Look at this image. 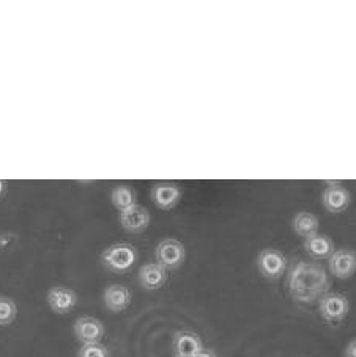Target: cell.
<instances>
[{
    "mask_svg": "<svg viewBox=\"0 0 356 357\" xmlns=\"http://www.w3.org/2000/svg\"><path fill=\"white\" fill-rule=\"evenodd\" d=\"M77 357H110V354L103 343H89L79 348Z\"/></svg>",
    "mask_w": 356,
    "mask_h": 357,
    "instance_id": "obj_19",
    "label": "cell"
},
{
    "mask_svg": "<svg viewBox=\"0 0 356 357\" xmlns=\"http://www.w3.org/2000/svg\"><path fill=\"white\" fill-rule=\"evenodd\" d=\"M151 200L156 208L170 211L181 200V189L174 183H156L151 188Z\"/></svg>",
    "mask_w": 356,
    "mask_h": 357,
    "instance_id": "obj_11",
    "label": "cell"
},
{
    "mask_svg": "<svg viewBox=\"0 0 356 357\" xmlns=\"http://www.w3.org/2000/svg\"><path fill=\"white\" fill-rule=\"evenodd\" d=\"M156 263L161 264L164 269L175 271L181 268L186 260V249L183 243L174 238H165L156 245L155 249Z\"/></svg>",
    "mask_w": 356,
    "mask_h": 357,
    "instance_id": "obj_3",
    "label": "cell"
},
{
    "mask_svg": "<svg viewBox=\"0 0 356 357\" xmlns=\"http://www.w3.org/2000/svg\"><path fill=\"white\" fill-rule=\"evenodd\" d=\"M16 239L13 233H2L0 231V250H3L7 245H10Z\"/></svg>",
    "mask_w": 356,
    "mask_h": 357,
    "instance_id": "obj_20",
    "label": "cell"
},
{
    "mask_svg": "<svg viewBox=\"0 0 356 357\" xmlns=\"http://www.w3.org/2000/svg\"><path fill=\"white\" fill-rule=\"evenodd\" d=\"M175 357H185V356H175Z\"/></svg>",
    "mask_w": 356,
    "mask_h": 357,
    "instance_id": "obj_24",
    "label": "cell"
},
{
    "mask_svg": "<svg viewBox=\"0 0 356 357\" xmlns=\"http://www.w3.org/2000/svg\"><path fill=\"white\" fill-rule=\"evenodd\" d=\"M138 261V250L128 243H117L104 249L100 255L103 268L114 274H125L131 271Z\"/></svg>",
    "mask_w": 356,
    "mask_h": 357,
    "instance_id": "obj_2",
    "label": "cell"
},
{
    "mask_svg": "<svg viewBox=\"0 0 356 357\" xmlns=\"http://www.w3.org/2000/svg\"><path fill=\"white\" fill-rule=\"evenodd\" d=\"M7 189H8V186H7V181L0 180V200H2L3 197H5V194H7Z\"/></svg>",
    "mask_w": 356,
    "mask_h": 357,
    "instance_id": "obj_23",
    "label": "cell"
},
{
    "mask_svg": "<svg viewBox=\"0 0 356 357\" xmlns=\"http://www.w3.org/2000/svg\"><path fill=\"white\" fill-rule=\"evenodd\" d=\"M288 291L297 303L312 304L320 301L329 290V280L320 264L297 261L288 271Z\"/></svg>",
    "mask_w": 356,
    "mask_h": 357,
    "instance_id": "obj_1",
    "label": "cell"
},
{
    "mask_svg": "<svg viewBox=\"0 0 356 357\" xmlns=\"http://www.w3.org/2000/svg\"><path fill=\"white\" fill-rule=\"evenodd\" d=\"M292 227L298 236H303L306 239V238H309L312 235H316V233H318V229H320V222H318V218L316 216V214L308 213V211H302L293 218Z\"/></svg>",
    "mask_w": 356,
    "mask_h": 357,
    "instance_id": "obj_17",
    "label": "cell"
},
{
    "mask_svg": "<svg viewBox=\"0 0 356 357\" xmlns=\"http://www.w3.org/2000/svg\"><path fill=\"white\" fill-rule=\"evenodd\" d=\"M139 285L147 291H156L168 282V269L158 263H147L138 273Z\"/></svg>",
    "mask_w": 356,
    "mask_h": 357,
    "instance_id": "obj_12",
    "label": "cell"
},
{
    "mask_svg": "<svg viewBox=\"0 0 356 357\" xmlns=\"http://www.w3.org/2000/svg\"><path fill=\"white\" fill-rule=\"evenodd\" d=\"M350 200H352V195H350L348 189L343 188L342 184L337 181L328 183V188L323 190L322 195V202L323 206L328 213L333 214H339L343 213L350 205Z\"/></svg>",
    "mask_w": 356,
    "mask_h": 357,
    "instance_id": "obj_9",
    "label": "cell"
},
{
    "mask_svg": "<svg viewBox=\"0 0 356 357\" xmlns=\"http://www.w3.org/2000/svg\"><path fill=\"white\" fill-rule=\"evenodd\" d=\"M318 312L322 318L329 324H337L346 319L350 312V303L342 293L328 291L318 301Z\"/></svg>",
    "mask_w": 356,
    "mask_h": 357,
    "instance_id": "obj_4",
    "label": "cell"
},
{
    "mask_svg": "<svg viewBox=\"0 0 356 357\" xmlns=\"http://www.w3.org/2000/svg\"><path fill=\"white\" fill-rule=\"evenodd\" d=\"M110 203H112L117 211L124 213L126 209L138 205L136 190H134L131 186H126V184L115 186L112 189V192H110Z\"/></svg>",
    "mask_w": 356,
    "mask_h": 357,
    "instance_id": "obj_16",
    "label": "cell"
},
{
    "mask_svg": "<svg viewBox=\"0 0 356 357\" xmlns=\"http://www.w3.org/2000/svg\"><path fill=\"white\" fill-rule=\"evenodd\" d=\"M202 348H204L202 338L193 331H178L174 337L175 356L194 357Z\"/></svg>",
    "mask_w": 356,
    "mask_h": 357,
    "instance_id": "obj_14",
    "label": "cell"
},
{
    "mask_svg": "<svg viewBox=\"0 0 356 357\" xmlns=\"http://www.w3.org/2000/svg\"><path fill=\"white\" fill-rule=\"evenodd\" d=\"M104 324L94 317H81L73 324V334L81 344L101 343L104 337Z\"/></svg>",
    "mask_w": 356,
    "mask_h": 357,
    "instance_id": "obj_7",
    "label": "cell"
},
{
    "mask_svg": "<svg viewBox=\"0 0 356 357\" xmlns=\"http://www.w3.org/2000/svg\"><path fill=\"white\" fill-rule=\"evenodd\" d=\"M49 309L57 315H68L77 305V294L68 287H52L46 294Z\"/></svg>",
    "mask_w": 356,
    "mask_h": 357,
    "instance_id": "obj_6",
    "label": "cell"
},
{
    "mask_svg": "<svg viewBox=\"0 0 356 357\" xmlns=\"http://www.w3.org/2000/svg\"><path fill=\"white\" fill-rule=\"evenodd\" d=\"M304 250L316 260H325V258L333 255L336 249L333 239L329 236L323 235V233H316V235L304 239Z\"/></svg>",
    "mask_w": 356,
    "mask_h": 357,
    "instance_id": "obj_15",
    "label": "cell"
},
{
    "mask_svg": "<svg viewBox=\"0 0 356 357\" xmlns=\"http://www.w3.org/2000/svg\"><path fill=\"white\" fill-rule=\"evenodd\" d=\"M131 291L126 287L114 283L109 285L103 293V303L104 307L112 313H120L126 310L131 304Z\"/></svg>",
    "mask_w": 356,
    "mask_h": 357,
    "instance_id": "obj_13",
    "label": "cell"
},
{
    "mask_svg": "<svg viewBox=\"0 0 356 357\" xmlns=\"http://www.w3.org/2000/svg\"><path fill=\"white\" fill-rule=\"evenodd\" d=\"M343 357H356V338H353L343 349Z\"/></svg>",
    "mask_w": 356,
    "mask_h": 357,
    "instance_id": "obj_21",
    "label": "cell"
},
{
    "mask_svg": "<svg viewBox=\"0 0 356 357\" xmlns=\"http://www.w3.org/2000/svg\"><path fill=\"white\" fill-rule=\"evenodd\" d=\"M17 317V305L11 298L0 296V328L15 323Z\"/></svg>",
    "mask_w": 356,
    "mask_h": 357,
    "instance_id": "obj_18",
    "label": "cell"
},
{
    "mask_svg": "<svg viewBox=\"0 0 356 357\" xmlns=\"http://www.w3.org/2000/svg\"><path fill=\"white\" fill-rule=\"evenodd\" d=\"M257 269L259 273L269 280H278L287 269V258L278 249H263L257 255Z\"/></svg>",
    "mask_w": 356,
    "mask_h": 357,
    "instance_id": "obj_5",
    "label": "cell"
},
{
    "mask_svg": "<svg viewBox=\"0 0 356 357\" xmlns=\"http://www.w3.org/2000/svg\"><path fill=\"white\" fill-rule=\"evenodd\" d=\"M331 274L337 279H350L356 273V252L353 249H337L328 258Z\"/></svg>",
    "mask_w": 356,
    "mask_h": 357,
    "instance_id": "obj_8",
    "label": "cell"
},
{
    "mask_svg": "<svg viewBox=\"0 0 356 357\" xmlns=\"http://www.w3.org/2000/svg\"><path fill=\"white\" fill-rule=\"evenodd\" d=\"M119 220L121 229L128 233H133V235H139V233L145 231L150 225V213L149 209L136 205L126 211L119 214Z\"/></svg>",
    "mask_w": 356,
    "mask_h": 357,
    "instance_id": "obj_10",
    "label": "cell"
},
{
    "mask_svg": "<svg viewBox=\"0 0 356 357\" xmlns=\"http://www.w3.org/2000/svg\"><path fill=\"white\" fill-rule=\"evenodd\" d=\"M194 357H218L216 353H214L213 349L210 348H202L198 354H195Z\"/></svg>",
    "mask_w": 356,
    "mask_h": 357,
    "instance_id": "obj_22",
    "label": "cell"
}]
</instances>
